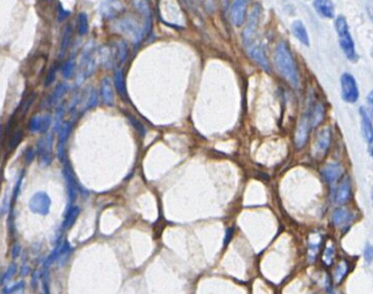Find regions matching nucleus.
Listing matches in <instances>:
<instances>
[{
	"instance_id": "nucleus-1",
	"label": "nucleus",
	"mask_w": 373,
	"mask_h": 294,
	"mask_svg": "<svg viewBox=\"0 0 373 294\" xmlns=\"http://www.w3.org/2000/svg\"><path fill=\"white\" fill-rule=\"evenodd\" d=\"M274 64H276L278 72L285 77L291 85L295 88L300 86V74H298L297 64L285 41H281L277 45L276 51H274Z\"/></svg>"
},
{
	"instance_id": "nucleus-2",
	"label": "nucleus",
	"mask_w": 373,
	"mask_h": 294,
	"mask_svg": "<svg viewBox=\"0 0 373 294\" xmlns=\"http://www.w3.org/2000/svg\"><path fill=\"white\" fill-rule=\"evenodd\" d=\"M334 27H335V31H337L338 37H339L340 48L342 49L344 55H346V57L351 60L352 62H356L358 57L356 53L355 44H354L353 37L351 34V30H349L347 20L343 16H338L337 18H335Z\"/></svg>"
},
{
	"instance_id": "nucleus-3",
	"label": "nucleus",
	"mask_w": 373,
	"mask_h": 294,
	"mask_svg": "<svg viewBox=\"0 0 373 294\" xmlns=\"http://www.w3.org/2000/svg\"><path fill=\"white\" fill-rule=\"evenodd\" d=\"M119 30L122 31V34L128 35L131 37L134 44H139L144 39V37L148 34L145 27H141L137 23V21L131 16H127L119 21Z\"/></svg>"
},
{
	"instance_id": "nucleus-4",
	"label": "nucleus",
	"mask_w": 373,
	"mask_h": 294,
	"mask_svg": "<svg viewBox=\"0 0 373 294\" xmlns=\"http://www.w3.org/2000/svg\"><path fill=\"white\" fill-rule=\"evenodd\" d=\"M260 17H261V6L260 5H255L253 9H251L248 21H247L246 28L244 29V34H242V40H244L245 48L256 43V41H259L256 39V34H258L259 29Z\"/></svg>"
},
{
	"instance_id": "nucleus-5",
	"label": "nucleus",
	"mask_w": 373,
	"mask_h": 294,
	"mask_svg": "<svg viewBox=\"0 0 373 294\" xmlns=\"http://www.w3.org/2000/svg\"><path fill=\"white\" fill-rule=\"evenodd\" d=\"M341 96L342 99L348 104H355L360 98V91L356 79L352 74L344 73L341 76Z\"/></svg>"
},
{
	"instance_id": "nucleus-6",
	"label": "nucleus",
	"mask_w": 373,
	"mask_h": 294,
	"mask_svg": "<svg viewBox=\"0 0 373 294\" xmlns=\"http://www.w3.org/2000/svg\"><path fill=\"white\" fill-rule=\"evenodd\" d=\"M245 49H246V52L248 53L250 59L253 60L254 62L258 63L261 68L264 69V71H267V72L270 71L269 60L267 58V54H265V51L263 49L262 44L259 43V41H256V43L247 46V48H245Z\"/></svg>"
},
{
	"instance_id": "nucleus-7",
	"label": "nucleus",
	"mask_w": 373,
	"mask_h": 294,
	"mask_svg": "<svg viewBox=\"0 0 373 294\" xmlns=\"http://www.w3.org/2000/svg\"><path fill=\"white\" fill-rule=\"evenodd\" d=\"M248 3L249 0H233L231 7V21L236 27L244 25Z\"/></svg>"
},
{
	"instance_id": "nucleus-8",
	"label": "nucleus",
	"mask_w": 373,
	"mask_h": 294,
	"mask_svg": "<svg viewBox=\"0 0 373 294\" xmlns=\"http://www.w3.org/2000/svg\"><path fill=\"white\" fill-rule=\"evenodd\" d=\"M360 115H361V127H362L363 137H364L365 142L367 143V145H369L370 154L372 155L373 125H372L371 116L367 114V111H366V109L364 108V107H361V108H360Z\"/></svg>"
},
{
	"instance_id": "nucleus-9",
	"label": "nucleus",
	"mask_w": 373,
	"mask_h": 294,
	"mask_svg": "<svg viewBox=\"0 0 373 294\" xmlns=\"http://www.w3.org/2000/svg\"><path fill=\"white\" fill-rule=\"evenodd\" d=\"M310 129L311 124L309 120V114L303 115L302 120L300 121V123H298V127L295 133V145L297 148H302L306 145Z\"/></svg>"
},
{
	"instance_id": "nucleus-10",
	"label": "nucleus",
	"mask_w": 373,
	"mask_h": 294,
	"mask_svg": "<svg viewBox=\"0 0 373 294\" xmlns=\"http://www.w3.org/2000/svg\"><path fill=\"white\" fill-rule=\"evenodd\" d=\"M52 134H49L46 138L40 139L37 146V153L39 154L40 161L44 165H50L51 160H52V155H51V151H52Z\"/></svg>"
},
{
	"instance_id": "nucleus-11",
	"label": "nucleus",
	"mask_w": 373,
	"mask_h": 294,
	"mask_svg": "<svg viewBox=\"0 0 373 294\" xmlns=\"http://www.w3.org/2000/svg\"><path fill=\"white\" fill-rule=\"evenodd\" d=\"M312 5L321 17L333 18L335 16V8L332 0H314Z\"/></svg>"
},
{
	"instance_id": "nucleus-12",
	"label": "nucleus",
	"mask_w": 373,
	"mask_h": 294,
	"mask_svg": "<svg viewBox=\"0 0 373 294\" xmlns=\"http://www.w3.org/2000/svg\"><path fill=\"white\" fill-rule=\"evenodd\" d=\"M72 123L67 122L63 123L60 128V134H59V141H58V156L60 160H64V148H66V144L69 136H71L72 132Z\"/></svg>"
},
{
	"instance_id": "nucleus-13",
	"label": "nucleus",
	"mask_w": 373,
	"mask_h": 294,
	"mask_svg": "<svg viewBox=\"0 0 373 294\" xmlns=\"http://www.w3.org/2000/svg\"><path fill=\"white\" fill-rule=\"evenodd\" d=\"M343 172L342 167L339 165V163H329L328 166H325L321 170V175L328 182L329 184H333L334 182H337L340 177H341Z\"/></svg>"
},
{
	"instance_id": "nucleus-14",
	"label": "nucleus",
	"mask_w": 373,
	"mask_h": 294,
	"mask_svg": "<svg viewBox=\"0 0 373 294\" xmlns=\"http://www.w3.org/2000/svg\"><path fill=\"white\" fill-rule=\"evenodd\" d=\"M331 139H332V133H331L330 127H326L323 130H320L316 142V152L320 154H325L328 152L331 145Z\"/></svg>"
},
{
	"instance_id": "nucleus-15",
	"label": "nucleus",
	"mask_w": 373,
	"mask_h": 294,
	"mask_svg": "<svg viewBox=\"0 0 373 294\" xmlns=\"http://www.w3.org/2000/svg\"><path fill=\"white\" fill-rule=\"evenodd\" d=\"M291 29H292L293 35H294L295 38L298 41H300L301 44L306 45V46L310 45L309 35H308L307 28H306L305 25H303L302 21H294V22H293Z\"/></svg>"
},
{
	"instance_id": "nucleus-16",
	"label": "nucleus",
	"mask_w": 373,
	"mask_h": 294,
	"mask_svg": "<svg viewBox=\"0 0 373 294\" xmlns=\"http://www.w3.org/2000/svg\"><path fill=\"white\" fill-rule=\"evenodd\" d=\"M101 97L105 105L111 106L114 104V92L108 78H104L101 82Z\"/></svg>"
},
{
	"instance_id": "nucleus-17",
	"label": "nucleus",
	"mask_w": 373,
	"mask_h": 294,
	"mask_svg": "<svg viewBox=\"0 0 373 294\" xmlns=\"http://www.w3.org/2000/svg\"><path fill=\"white\" fill-rule=\"evenodd\" d=\"M324 116H325L324 106L321 104H317L314 107V109L311 110V113L309 114L311 128H316L317 125H319L321 123V121L324 120Z\"/></svg>"
},
{
	"instance_id": "nucleus-18",
	"label": "nucleus",
	"mask_w": 373,
	"mask_h": 294,
	"mask_svg": "<svg viewBox=\"0 0 373 294\" xmlns=\"http://www.w3.org/2000/svg\"><path fill=\"white\" fill-rule=\"evenodd\" d=\"M349 197H351V183H349L348 178H346L339 186L337 192V201L339 203H344Z\"/></svg>"
},
{
	"instance_id": "nucleus-19",
	"label": "nucleus",
	"mask_w": 373,
	"mask_h": 294,
	"mask_svg": "<svg viewBox=\"0 0 373 294\" xmlns=\"http://www.w3.org/2000/svg\"><path fill=\"white\" fill-rule=\"evenodd\" d=\"M114 82H115V86L116 90L121 95V97L123 99H127L128 95H127V87H125V82H124V75L123 72L121 69H118L114 74Z\"/></svg>"
},
{
	"instance_id": "nucleus-20",
	"label": "nucleus",
	"mask_w": 373,
	"mask_h": 294,
	"mask_svg": "<svg viewBox=\"0 0 373 294\" xmlns=\"http://www.w3.org/2000/svg\"><path fill=\"white\" fill-rule=\"evenodd\" d=\"M348 221H352V215L344 209H338L333 214V223L335 225H342Z\"/></svg>"
},
{
	"instance_id": "nucleus-21",
	"label": "nucleus",
	"mask_w": 373,
	"mask_h": 294,
	"mask_svg": "<svg viewBox=\"0 0 373 294\" xmlns=\"http://www.w3.org/2000/svg\"><path fill=\"white\" fill-rule=\"evenodd\" d=\"M71 39H72V27L68 26V27H66V29H64L63 35H62L61 50H60V57H63L64 53H66L68 46H69V44H71Z\"/></svg>"
},
{
	"instance_id": "nucleus-22",
	"label": "nucleus",
	"mask_w": 373,
	"mask_h": 294,
	"mask_svg": "<svg viewBox=\"0 0 373 294\" xmlns=\"http://www.w3.org/2000/svg\"><path fill=\"white\" fill-rule=\"evenodd\" d=\"M88 32V18L85 13H79L78 15V34L85 36Z\"/></svg>"
},
{
	"instance_id": "nucleus-23",
	"label": "nucleus",
	"mask_w": 373,
	"mask_h": 294,
	"mask_svg": "<svg viewBox=\"0 0 373 294\" xmlns=\"http://www.w3.org/2000/svg\"><path fill=\"white\" fill-rule=\"evenodd\" d=\"M66 91H67V86L64 85V84H59V85L55 87L52 96H51V98H50V105L57 104V101L64 95V93H66Z\"/></svg>"
},
{
	"instance_id": "nucleus-24",
	"label": "nucleus",
	"mask_w": 373,
	"mask_h": 294,
	"mask_svg": "<svg viewBox=\"0 0 373 294\" xmlns=\"http://www.w3.org/2000/svg\"><path fill=\"white\" fill-rule=\"evenodd\" d=\"M347 270H348V264H347V262H344V261H342V262L338 265V268H337V270H335V273H334V279H335V282H337V283L341 282L342 278L344 276H346Z\"/></svg>"
},
{
	"instance_id": "nucleus-25",
	"label": "nucleus",
	"mask_w": 373,
	"mask_h": 294,
	"mask_svg": "<svg viewBox=\"0 0 373 294\" xmlns=\"http://www.w3.org/2000/svg\"><path fill=\"white\" fill-rule=\"evenodd\" d=\"M28 129H29V131L32 132V133L40 132V129H41V116L35 115L34 118H32L30 120L29 125H28Z\"/></svg>"
},
{
	"instance_id": "nucleus-26",
	"label": "nucleus",
	"mask_w": 373,
	"mask_h": 294,
	"mask_svg": "<svg viewBox=\"0 0 373 294\" xmlns=\"http://www.w3.org/2000/svg\"><path fill=\"white\" fill-rule=\"evenodd\" d=\"M333 259H334V247L332 244H330L325 248V252L323 254V261L326 265H331L333 262Z\"/></svg>"
},
{
	"instance_id": "nucleus-27",
	"label": "nucleus",
	"mask_w": 373,
	"mask_h": 294,
	"mask_svg": "<svg viewBox=\"0 0 373 294\" xmlns=\"http://www.w3.org/2000/svg\"><path fill=\"white\" fill-rule=\"evenodd\" d=\"M74 69H75V59L72 58V59H69L68 61L66 63H64V66L62 67V75H63V77L64 78H69V77H71L73 72H74Z\"/></svg>"
},
{
	"instance_id": "nucleus-28",
	"label": "nucleus",
	"mask_w": 373,
	"mask_h": 294,
	"mask_svg": "<svg viewBox=\"0 0 373 294\" xmlns=\"http://www.w3.org/2000/svg\"><path fill=\"white\" fill-rule=\"evenodd\" d=\"M63 114H64V109H63V106H61V107H60V108L58 109V111H57V118H55V125H54V129H53V131H54V132L59 131L60 128H61Z\"/></svg>"
},
{
	"instance_id": "nucleus-29",
	"label": "nucleus",
	"mask_w": 373,
	"mask_h": 294,
	"mask_svg": "<svg viewBox=\"0 0 373 294\" xmlns=\"http://www.w3.org/2000/svg\"><path fill=\"white\" fill-rule=\"evenodd\" d=\"M21 139H22V132H21V131H17V132H15V133L13 134V137L11 138V141H9L8 147L11 148V149L15 148V147L18 145V144H20Z\"/></svg>"
},
{
	"instance_id": "nucleus-30",
	"label": "nucleus",
	"mask_w": 373,
	"mask_h": 294,
	"mask_svg": "<svg viewBox=\"0 0 373 294\" xmlns=\"http://www.w3.org/2000/svg\"><path fill=\"white\" fill-rule=\"evenodd\" d=\"M51 123H52V118L50 115H44L41 116V129L40 132H46L51 127Z\"/></svg>"
},
{
	"instance_id": "nucleus-31",
	"label": "nucleus",
	"mask_w": 373,
	"mask_h": 294,
	"mask_svg": "<svg viewBox=\"0 0 373 294\" xmlns=\"http://www.w3.org/2000/svg\"><path fill=\"white\" fill-rule=\"evenodd\" d=\"M58 15H59V17H58V20H59V22H63V21H66L67 20V18L69 17V15H71V13H69L68 11H66V9H64L63 7H62V5L61 4H58Z\"/></svg>"
},
{
	"instance_id": "nucleus-32",
	"label": "nucleus",
	"mask_w": 373,
	"mask_h": 294,
	"mask_svg": "<svg viewBox=\"0 0 373 294\" xmlns=\"http://www.w3.org/2000/svg\"><path fill=\"white\" fill-rule=\"evenodd\" d=\"M98 105V93L96 91H92V93L88 97V102H87V108H93Z\"/></svg>"
},
{
	"instance_id": "nucleus-33",
	"label": "nucleus",
	"mask_w": 373,
	"mask_h": 294,
	"mask_svg": "<svg viewBox=\"0 0 373 294\" xmlns=\"http://www.w3.org/2000/svg\"><path fill=\"white\" fill-rule=\"evenodd\" d=\"M55 74H57V68L51 69L49 75L46 76V79H45V86H50L51 84L53 83V81L55 79Z\"/></svg>"
},
{
	"instance_id": "nucleus-34",
	"label": "nucleus",
	"mask_w": 373,
	"mask_h": 294,
	"mask_svg": "<svg viewBox=\"0 0 373 294\" xmlns=\"http://www.w3.org/2000/svg\"><path fill=\"white\" fill-rule=\"evenodd\" d=\"M129 120L133 123V127L137 129V131L141 132V134H143V136H144V134H145V132H146V130H145V128H144V125L139 123L137 120H134L133 118H131V116H129Z\"/></svg>"
},
{
	"instance_id": "nucleus-35",
	"label": "nucleus",
	"mask_w": 373,
	"mask_h": 294,
	"mask_svg": "<svg viewBox=\"0 0 373 294\" xmlns=\"http://www.w3.org/2000/svg\"><path fill=\"white\" fill-rule=\"evenodd\" d=\"M35 156H36V151H35L34 148H29L26 152V161L28 163H30L32 160H34Z\"/></svg>"
},
{
	"instance_id": "nucleus-36",
	"label": "nucleus",
	"mask_w": 373,
	"mask_h": 294,
	"mask_svg": "<svg viewBox=\"0 0 373 294\" xmlns=\"http://www.w3.org/2000/svg\"><path fill=\"white\" fill-rule=\"evenodd\" d=\"M364 255H365V260H366V262H371V260H372V248H371V246H369V247H367V248H365V251H364Z\"/></svg>"
},
{
	"instance_id": "nucleus-37",
	"label": "nucleus",
	"mask_w": 373,
	"mask_h": 294,
	"mask_svg": "<svg viewBox=\"0 0 373 294\" xmlns=\"http://www.w3.org/2000/svg\"><path fill=\"white\" fill-rule=\"evenodd\" d=\"M202 2L208 7V9H213L214 8V0H202Z\"/></svg>"
},
{
	"instance_id": "nucleus-38",
	"label": "nucleus",
	"mask_w": 373,
	"mask_h": 294,
	"mask_svg": "<svg viewBox=\"0 0 373 294\" xmlns=\"http://www.w3.org/2000/svg\"><path fill=\"white\" fill-rule=\"evenodd\" d=\"M227 232H228V235L226 233V237H225V244H226V242L230 241V238H231V236H232V232H233V231H232V229H228Z\"/></svg>"
}]
</instances>
